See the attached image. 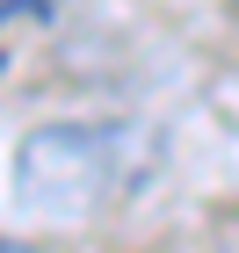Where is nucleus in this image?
<instances>
[{
  "label": "nucleus",
  "mask_w": 239,
  "mask_h": 253,
  "mask_svg": "<svg viewBox=\"0 0 239 253\" xmlns=\"http://www.w3.org/2000/svg\"><path fill=\"white\" fill-rule=\"evenodd\" d=\"M159 174V130L131 116H73L44 123L15 145V203L29 217L87 224Z\"/></svg>",
  "instance_id": "nucleus-1"
},
{
  "label": "nucleus",
  "mask_w": 239,
  "mask_h": 253,
  "mask_svg": "<svg viewBox=\"0 0 239 253\" xmlns=\"http://www.w3.org/2000/svg\"><path fill=\"white\" fill-rule=\"evenodd\" d=\"M58 29V0H0V73H15L22 51H37Z\"/></svg>",
  "instance_id": "nucleus-2"
},
{
  "label": "nucleus",
  "mask_w": 239,
  "mask_h": 253,
  "mask_svg": "<svg viewBox=\"0 0 239 253\" xmlns=\"http://www.w3.org/2000/svg\"><path fill=\"white\" fill-rule=\"evenodd\" d=\"M0 253H37V246H22V239H0Z\"/></svg>",
  "instance_id": "nucleus-3"
},
{
  "label": "nucleus",
  "mask_w": 239,
  "mask_h": 253,
  "mask_svg": "<svg viewBox=\"0 0 239 253\" xmlns=\"http://www.w3.org/2000/svg\"><path fill=\"white\" fill-rule=\"evenodd\" d=\"M232 7H239V0H232Z\"/></svg>",
  "instance_id": "nucleus-4"
}]
</instances>
